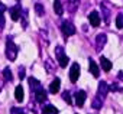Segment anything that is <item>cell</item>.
Listing matches in <instances>:
<instances>
[{"instance_id": "ffe728a7", "label": "cell", "mask_w": 123, "mask_h": 114, "mask_svg": "<svg viewBox=\"0 0 123 114\" xmlns=\"http://www.w3.org/2000/svg\"><path fill=\"white\" fill-rule=\"evenodd\" d=\"M116 28L117 29H123V13H119L116 17Z\"/></svg>"}, {"instance_id": "8fae6325", "label": "cell", "mask_w": 123, "mask_h": 114, "mask_svg": "<svg viewBox=\"0 0 123 114\" xmlns=\"http://www.w3.org/2000/svg\"><path fill=\"white\" fill-rule=\"evenodd\" d=\"M86 97H87L86 91H77V92H75V103H77V105L81 107V105L86 103Z\"/></svg>"}, {"instance_id": "484cf974", "label": "cell", "mask_w": 123, "mask_h": 114, "mask_svg": "<svg viewBox=\"0 0 123 114\" xmlns=\"http://www.w3.org/2000/svg\"><path fill=\"white\" fill-rule=\"evenodd\" d=\"M19 78L20 80H23L25 78V68L22 67V68H19Z\"/></svg>"}, {"instance_id": "f1b7e54d", "label": "cell", "mask_w": 123, "mask_h": 114, "mask_svg": "<svg viewBox=\"0 0 123 114\" xmlns=\"http://www.w3.org/2000/svg\"><path fill=\"white\" fill-rule=\"evenodd\" d=\"M18 2H20V0H18Z\"/></svg>"}, {"instance_id": "ba28073f", "label": "cell", "mask_w": 123, "mask_h": 114, "mask_svg": "<svg viewBox=\"0 0 123 114\" xmlns=\"http://www.w3.org/2000/svg\"><path fill=\"white\" fill-rule=\"evenodd\" d=\"M88 22H90L91 26L97 28V26L100 25V16H98V13H97V12H91V13L88 15Z\"/></svg>"}, {"instance_id": "7c38bea8", "label": "cell", "mask_w": 123, "mask_h": 114, "mask_svg": "<svg viewBox=\"0 0 123 114\" xmlns=\"http://www.w3.org/2000/svg\"><path fill=\"white\" fill-rule=\"evenodd\" d=\"M59 85H61V81H59V78H55V80L51 82V85H49V92H52V94H56V92L59 91Z\"/></svg>"}, {"instance_id": "4316f807", "label": "cell", "mask_w": 123, "mask_h": 114, "mask_svg": "<svg viewBox=\"0 0 123 114\" xmlns=\"http://www.w3.org/2000/svg\"><path fill=\"white\" fill-rule=\"evenodd\" d=\"M6 10H7V7H6V6H5V5L2 3V2H0V15H3V13H5Z\"/></svg>"}, {"instance_id": "83f0119b", "label": "cell", "mask_w": 123, "mask_h": 114, "mask_svg": "<svg viewBox=\"0 0 123 114\" xmlns=\"http://www.w3.org/2000/svg\"><path fill=\"white\" fill-rule=\"evenodd\" d=\"M19 114H23V113H20V111H19Z\"/></svg>"}, {"instance_id": "30bf717a", "label": "cell", "mask_w": 123, "mask_h": 114, "mask_svg": "<svg viewBox=\"0 0 123 114\" xmlns=\"http://www.w3.org/2000/svg\"><path fill=\"white\" fill-rule=\"evenodd\" d=\"M106 42H107V36L104 35V33H100V35H97V38H96V48L100 51L104 45H106Z\"/></svg>"}, {"instance_id": "4fadbf2b", "label": "cell", "mask_w": 123, "mask_h": 114, "mask_svg": "<svg viewBox=\"0 0 123 114\" xmlns=\"http://www.w3.org/2000/svg\"><path fill=\"white\" fill-rule=\"evenodd\" d=\"M23 97H25L23 88H22V85H18V87H16V90H15V98H16V101L22 103V101H23Z\"/></svg>"}, {"instance_id": "5bb4252c", "label": "cell", "mask_w": 123, "mask_h": 114, "mask_svg": "<svg viewBox=\"0 0 123 114\" xmlns=\"http://www.w3.org/2000/svg\"><path fill=\"white\" fill-rule=\"evenodd\" d=\"M100 62H101V68H103L106 72H109V71L111 69V62L106 58V56H100Z\"/></svg>"}, {"instance_id": "603a6c76", "label": "cell", "mask_w": 123, "mask_h": 114, "mask_svg": "<svg viewBox=\"0 0 123 114\" xmlns=\"http://www.w3.org/2000/svg\"><path fill=\"white\" fill-rule=\"evenodd\" d=\"M101 104H103V100H101V98L96 97V98L93 100V108H101Z\"/></svg>"}, {"instance_id": "9a60e30c", "label": "cell", "mask_w": 123, "mask_h": 114, "mask_svg": "<svg viewBox=\"0 0 123 114\" xmlns=\"http://www.w3.org/2000/svg\"><path fill=\"white\" fill-rule=\"evenodd\" d=\"M54 12H55L58 16H61V15L64 13V7H62L61 0H55V2H54Z\"/></svg>"}, {"instance_id": "277c9868", "label": "cell", "mask_w": 123, "mask_h": 114, "mask_svg": "<svg viewBox=\"0 0 123 114\" xmlns=\"http://www.w3.org/2000/svg\"><path fill=\"white\" fill-rule=\"evenodd\" d=\"M78 78H80V65L73 64L71 69H70V80H71V82H77Z\"/></svg>"}, {"instance_id": "5b68a950", "label": "cell", "mask_w": 123, "mask_h": 114, "mask_svg": "<svg viewBox=\"0 0 123 114\" xmlns=\"http://www.w3.org/2000/svg\"><path fill=\"white\" fill-rule=\"evenodd\" d=\"M33 92H35V100H36L38 103H43V101L46 100V91L43 90V87L39 85Z\"/></svg>"}, {"instance_id": "7a4b0ae2", "label": "cell", "mask_w": 123, "mask_h": 114, "mask_svg": "<svg viewBox=\"0 0 123 114\" xmlns=\"http://www.w3.org/2000/svg\"><path fill=\"white\" fill-rule=\"evenodd\" d=\"M55 55H56V59H58V62H59V67H61V68H65L67 64H68V56L65 55L64 49L61 48V46H56V48H55Z\"/></svg>"}, {"instance_id": "8992f818", "label": "cell", "mask_w": 123, "mask_h": 114, "mask_svg": "<svg viewBox=\"0 0 123 114\" xmlns=\"http://www.w3.org/2000/svg\"><path fill=\"white\" fill-rule=\"evenodd\" d=\"M110 88H109V85L104 82V81H101L100 84H98V90H97V97L98 98H101V100H104V97L107 95V91H109Z\"/></svg>"}, {"instance_id": "ac0fdd59", "label": "cell", "mask_w": 123, "mask_h": 114, "mask_svg": "<svg viewBox=\"0 0 123 114\" xmlns=\"http://www.w3.org/2000/svg\"><path fill=\"white\" fill-rule=\"evenodd\" d=\"M39 85H41V82H39L38 80H35L33 77H31V78H29V87H31V90H32V91H35Z\"/></svg>"}, {"instance_id": "2e32d148", "label": "cell", "mask_w": 123, "mask_h": 114, "mask_svg": "<svg viewBox=\"0 0 123 114\" xmlns=\"http://www.w3.org/2000/svg\"><path fill=\"white\" fill-rule=\"evenodd\" d=\"M67 7L70 12H75V9L78 7V0H67Z\"/></svg>"}, {"instance_id": "9c48e42d", "label": "cell", "mask_w": 123, "mask_h": 114, "mask_svg": "<svg viewBox=\"0 0 123 114\" xmlns=\"http://www.w3.org/2000/svg\"><path fill=\"white\" fill-rule=\"evenodd\" d=\"M88 69H90V74H93V77H94V78H97V77L100 75L98 65H97L93 59H90V61H88Z\"/></svg>"}, {"instance_id": "e0dca14e", "label": "cell", "mask_w": 123, "mask_h": 114, "mask_svg": "<svg viewBox=\"0 0 123 114\" xmlns=\"http://www.w3.org/2000/svg\"><path fill=\"white\" fill-rule=\"evenodd\" d=\"M42 114H58V108H55L54 105H46L43 107Z\"/></svg>"}, {"instance_id": "cb8c5ba5", "label": "cell", "mask_w": 123, "mask_h": 114, "mask_svg": "<svg viewBox=\"0 0 123 114\" xmlns=\"http://www.w3.org/2000/svg\"><path fill=\"white\" fill-rule=\"evenodd\" d=\"M62 98H64V101L67 103V104H71L73 101H71V94L68 92V91H65L64 94H62Z\"/></svg>"}, {"instance_id": "d4e9b609", "label": "cell", "mask_w": 123, "mask_h": 114, "mask_svg": "<svg viewBox=\"0 0 123 114\" xmlns=\"http://www.w3.org/2000/svg\"><path fill=\"white\" fill-rule=\"evenodd\" d=\"M3 28H5V16L0 15V32L3 30Z\"/></svg>"}, {"instance_id": "6da1fadb", "label": "cell", "mask_w": 123, "mask_h": 114, "mask_svg": "<svg viewBox=\"0 0 123 114\" xmlns=\"http://www.w3.org/2000/svg\"><path fill=\"white\" fill-rule=\"evenodd\" d=\"M6 56L9 61H15L18 56V46L15 45V42L10 38H7L6 40Z\"/></svg>"}, {"instance_id": "3957f363", "label": "cell", "mask_w": 123, "mask_h": 114, "mask_svg": "<svg viewBox=\"0 0 123 114\" xmlns=\"http://www.w3.org/2000/svg\"><path fill=\"white\" fill-rule=\"evenodd\" d=\"M61 30H62V33H64L65 36H71V35L75 33V26H74L71 22L65 20V22L61 23Z\"/></svg>"}, {"instance_id": "7402d4cb", "label": "cell", "mask_w": 123, "mask_h": 114, "mask_svg": "<svg viewBox=\"0 0 123 114\" xmlns=\"http://www.w3.org/2000/svg\"><path fill=\"white\" fill-rule=\"evenodd\" d=\"M35 12H36V15H38V16H43L45 9H43V6H42V5L36 3V5H35Z\"/></svg>"}, {"instance_id": "44dd1931", "label": "cell", "mask_w": 123, "mask_h": 114, "mask_svg": "<svg viewBox=\"0 0 123 114\" xmlns=\"http://www.w3.org/2000/svg\"><path fill=\"white\" fill-rule=\"evenodd\" d=\"M3 78L6 80V81H12V71H10V68H5L3 69Z\"/></svg>"}, {"instance_id": "d6986e66", "label": "cell", "mask_w": 123, "mask_h": 114, "mask_svg": "<svg viewBox=\"0 0 123 114\" xmlns=\"http://www.w3.org/2000/svg\"><path fill=\"white\" fill-rule=\"evenodd\" d=\"M101 10H103V17H104V22H106V23H109V22H110V12H109V9H107L104 5H101Z\"/></svg>"}, {"instance_id": "52a82bcc", "label": "cell", "mask_w": 123, "mask_h": 114, "mask_svg": "<svg viewBox=\"0 0 123 114\" xmlns=\"http://www.w3.org/2000/svg\"><path fill=\"white\" fill-rule=\"evenodd\" d=\"M9 13H10V17H12V20H19L20 19V13H22V7L18 5V6H13V7H10L9 9Z\"/></svg>"}]
</instances>
